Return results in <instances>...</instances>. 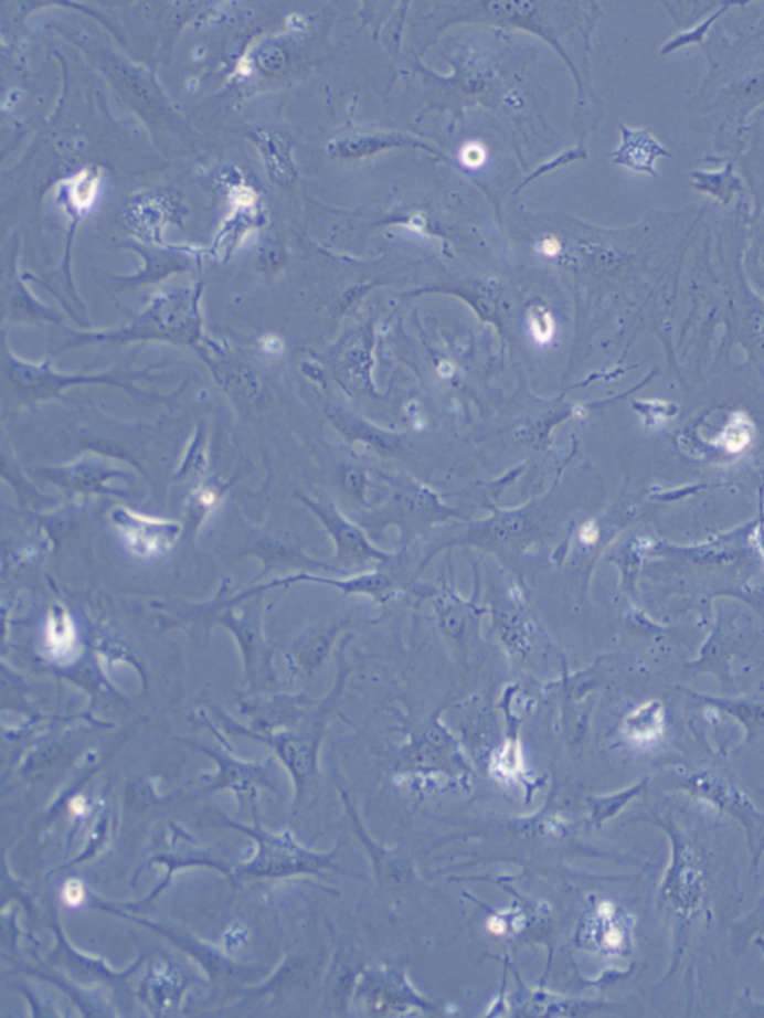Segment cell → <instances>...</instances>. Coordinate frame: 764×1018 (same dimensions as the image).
Returning <instances> with one entry per match:
<instances>
[{
  "label": "cell",
  "mask_w": 764,
  "mask_h": 1018,
  "mask_svg": "<svg viewBox=\"0 0 764 1018\" xmlns=\"http://www.w3.org/2000/svg\"><path fill=\"white\" fill-rule=\"evenodd\" d=\"M580 537L584 544H593V542H596L597 540L598 530L593 523H587L583 526V529H581Z\"/></svg>",
  "instance_id": "cell-16"
},
{
  "label": "cell",
  "mask_w": 764,
  "mask_h": 1018,
  "mask_svg": "<svg viewBox=\"0 0 764 1018\" xmlns=\"http://www.w3.org/2000/svg\"><path fill=\"white\" fill-rule=\"evenodd\" d=\"M438 371H439L441 377H444V379H447V377L453 375V371H454L453 364H449L447 362L441 363Z\"/></svg>",
  "instance_id": "cell-19"
},
{
  "label": "cell",
  "mask_w": 764,
  "mask_h": 1018,
  "mask_svg": "<svg viewBox=\"0 0 764 1018\" xmlns=\"http://www.w3.org/2000/svg\"><path fill=\"white\" fill-rule=\"evenodd\" d=\"M227 487L226 485H222V483L215 481V479H211V481L203 483V485L197 487L190 496L189 517H187L190 523L197 526L201 524V521L205 519L212 509H214L215 505L219 503L220 498H222Z\"/></svg>",
  "instance_id": "cell-8"
},
{
  "label": "cell",
  "mask_w": 764,
  "mask_h": 1018,
  "mask_svg": "<svg viewBox=\"0 0 764 1018\" xmlns=\"http://www.w3.org/2000/svg\"><path fill=\"white\" fill-rule=\"evenodd\" d=\"M71 809H72V813L76 814V816H81V814L86 813L87 812L86 799H84L83 796L74 797V799H72L71 802Z\"/></svg>",
  "instance_id": "cell-17"
},
{
  "label": "cell",
  "mask_w": 764,
  "mask_h": 1018,
  "mask_svg": "<svg viewBox=\"0 0 764 1018\" xmlns=\"http://www.w3.org/2000/svg\"><path fill=\"white\" fill-rule=\"evenodd\" d=\"M529 330L538 346H549L555 337L554 317L545 308H532L529 312Z\"/></svg>",
  "instance_id": "cell-11"
},
{
  "label": "cell",
  "mask_w": 764,
  "mask_h": 1018,
  "mask_svg": "<svg viewBox=\"0 0 764 1018\" xmlns=\"http://www.w3.org/2000/svg\"><path fill=\"white\" fill-rule=\"evenodd\" d=\"M112 523L130 553L141 559L168 553L181 534V524L177 521L152 519L123 507L113 509Z\"/></svg>",
  "instance_id": "cell-2"
},
{
  "label": "cell",
  "mask_w": 764,
  "mask_h": 1018,
  "mask_svg": "<svg viewBox=\"0 0 764 1018\" xmlns=\"http://www.w3.org/2000/svg\"><path fill=\"white\" fill-rule=\"evenodd\" d=\"M3 373H6L8 381L21 394H24V397H31L33 401L57 397L63 390L71 388V385L81 384H109L125 389L130 393H138V390L130 388L126 380L116 375V373L91 375V373L56 372L50 362L42 364L24 362V360L17 359L15 356L8 353V351L3 356Z\"/></svg>",
  "instance_id": "cell-1"
},
{
  "label": "cell",
  "mask_w": 764,
  "mask_h": 1018,
  "mask_svg": "<svg viewBox=\"0 0 764 1018\" xmlns=\"http://www.w3.org/2000/svg\"><path fill=\"white\" fill-rule=\"evenodd\" d=\"M233 201H235L236 205L250 206L256 201V197H254V193L252 190L247 189V187H240V189L235 190V193H233Z\"/></svg>",
  "instance_id": "cell-15"
},
{
  "label": "cell",
  "mask_w": 764,
  "mask_h": 1018,
  "mask_svg": "<svg viewBox=\"0 0 764 1018\" xmlns=\"http://www.w3.org/2000/svg\"><path fill=\"white\" fill-rule=\"evenodd\" d=\"M488 927H490V931L496 933V935H500V933L505 932V923L500 922L499 919H491L490 922H488Z\"/></svg>",
  "instance_id": "cell-18"
},
{
  "label": "cell",
  "mask_w": 764,
  "mask_h": 1018,
  "mask_svg": "<svg viewBox=\"0 0 764 1018\" xmlns=\"http://www.w3.org/2000/svg\"><path fill=\"white\" fill-rule=\"evenodd\" d=\"M303 581H311V583L329 584L333 587H338L339 591H342L343 595H371L375 600H385V595L389 592V581L381 575H363L358 576V579L338 581V580H327L318 579V576L311 575H296L288 576V579L275 580L270 584L261 585V587L253 588L244 593L242 597H247L250 595H256L257 592L267 591V588L279 587V585H290L296 583H303Z\"/></svg>",
  "instance_id": "cell-6"
},
{
  "label": "cell",
  "mask_w": 764,
  "mask_h": 1018,
  "mask_svg": "<svg viewBox=\"0 0 764 1018\" xmlns=\"http://www.w3.org/2000/svg\"><path fill=\"white\" fill-rule=\"evenodd\" d=\"M96 177L91 176L87 171L81 172L71 182V201L78 211H86L95 203L97 194Z\"/></svg>",
  "instance_id": "cell-10"
},
{
  "label": "cell",
  "mask_w": 764,
  "mask_h": 1018,
  "mask_svg": "<svg viewBox=\"0 0 764 1018\" xmlns=\"http://www.w3.org/2000/svg\"><path fill=\"white\" fill-rule=\"evenodd\" d=\"M623 144L614 155V162L656 177L654 160L669 152L645 130H629L622 126Z\"/></svg>",
  "instance_id": "cell-4"
},
{
  "label": "cell",
  "mask_w": 764,
  "mask_h": 1018,
  "mask_svg": "<svg viewBox=\"0 0 764 1018\" xmlns=\"http://www.w3.org/2000/svg\"><path fill=\"white\" fill-rule=\"evenodd\" d=\"M665 708L660 702L651 701L640 706L624 721V733L638 745L654 744L665 733Z\"/></svg>",
  "instance_id": "cell-7"
},
{
  "label": "cell",
  "mask_w": 764,
  "mask_h": 1018,
  "mask_svg": "<svg viewBox=\"0 0 764 1018\" xmlns=\"http://www.w3.org/2000/svg\"><path fill=\"white\" fill-rule=\"evenodd\" d=\"M460 162L469 169L482 168L487 162V150L481 142H468L461 147Z\"/></svg>",
  "instance_id": "cell-12"
},
{
  "label": "cell",
  "mask_w": 764,
  "mask_h": 1018,
  "mask_svg": "<svg viewBox=\"0 0 764 1018\" xmlns=\"http://www.w3.org/2000/svg\"><path fill=\"white\" fill-rule=\"evenodd\" d=\"M203 434H205L203 427H199L189 449H187L185 459L182 462L180 470H178L177 478L184 479L205 473L208 457L206 438Z\"/></svg>",
  "instance_id": "cell-9"
},
{
  "label": "cell",
  "mask_w": 764,
  "mask_h": 1018,
  "mask_svg": "<svg viewBox=\"0 0 764 1018\" xmlns=\"http://www.w3.org/2000/svg\"><path fill=\"white\" fill-rule=\"evenodd\" d=\"M84 899H86V892H84L83 884L76 880L67 881L65 888H63V901L66 902V905L78 906Z\"/></svg>",
  "instance_id": "cell-13"
},
{
  "label": "cell",
  "mask_w": 764,
  "mask_h": 1018,
  "mask_svg": "<svg viewBox=\"0 0 764 1018\" xmlns=\"http://www.w3.org/2000/svg\"><path fill=\"white\" fill-rule=\"evenodd\" d=\"M44 647L50 659L57 664H70L78 656V629L63 605H54L50 609L44 627Z\"/></svg>",
  "instance_id": "cell-3"
},
{
  "label": "cell",
  "mask_w": 764,
  "mask_h": 1018,
  "mask_svg": "<svg viewBox=\"0 0 764 1018\" xmlns=\"http://www.w3.org/2000/svg\"><path fill=\"white\" fill-rule=\"evenodd\" d=\"M51 475H53L54 481L70 487V489L87 491V494H112L113 490L106 486V481L121 477L123 474L116 469L108 468L100 462L84 459L78 464L67 466V468L54 470Z\"/></svg>",
  "instance_id": "cell-5"
},
{
  "label": "cell",
  "mask_w": 764,
  "mask_h": 1018,
  "mask_svg": "<svg viewBox=\"0 0 764 1018\" xmlns=\"http://www.w3.org/2000/svg\"><path fill=\"white\" fill-rule=\"evenodd\" d=\"M538 252L545 257H555L562 252V244L555 237H545L538 244Z\"/></svg>",
  "instance_id": "cell-14"
}]
</instances>
